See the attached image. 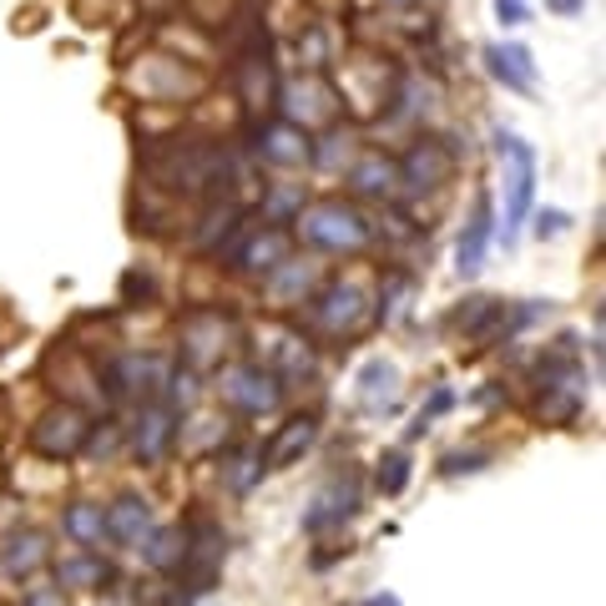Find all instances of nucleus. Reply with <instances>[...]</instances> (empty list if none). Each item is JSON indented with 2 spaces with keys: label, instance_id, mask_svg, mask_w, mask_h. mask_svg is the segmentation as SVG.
<instances>
[{
  "label": "nucleus",
  "instance_id": "f3484780",
  "mask_svg": "<svg viewBox=\"0 0 606 606\" xmlns=\"http://www.w3.org/2000/svg\"><path fill=\"white\" fill-rule=\"evenodd\" d=\"M46 561H51V546H46V536H40V531H15V536L0 546V571H5V576H15V581L36 576Z\"/></svg>",
  "mask_w": 606,
  "mask_h": 606
},
{
  "label": "nucleus",
  "instance_id": "a211bd4d",
  "mask_svg": "<svg viewBox=\"0 0 606 606\" xmlns=\"http://www.w3.org/2000/svg\"><path fill=\"white\" fill-rule=\"evenodd\" d=\"M147 531H152V505H147L142 496H121V501L106 511V536L117 540V546H127V551L142 546Z\"/></svg>",
  "mask_w": 606,
  "mask_h": 606
},
{
  "label": "nucleus",
  "instance_id": "bb28decb",
  "mask_svg": "<svg viewBox=\"0 0 606 606\" xmlns=\"http://www.w3.org/2000/svg\"><path fill=\"white\" fill-rule=\"evenodd\" d=\"M308 289H314V268L308 264H278L273 273H268V293H273V303H289V299H308Z\"/></svg>",
  "mask_w": 606,
  "mask_h": 606
},
{
  "label": "nucleus",
  "instance_id": "f8f14e48",
  "mask_svg": "<svg viewBox=\"0 0 606 606\" xmlns=\"http://www.w3.org/2000/svg\"><path fill=\"white\" fill-rule=\"evenodd\" d=\"M228 339H233V318L223 308H193L183 318V349L193 364H218Z\"/></svg>",
  "mask_w": 606,
  "mask_h": 606
},
{
  "label": "nucleus",
  "instance_id": "6ab92c4d",
  "mask_svg": "<svg viewBox=\"0 0 606 606\" xmlns=\"http://www.w3.org/2000/svg\"><path fill=\"white\" fill-rule=\"evenodd\" d=\"M56 586L106 592V586H117V571H112V561H102L96 551H77V556H67V561H56Z\"/></svg>",
  "mask_w": 606,
  "mask_h": 606
},
{
  "label": "nucleus",
  "instance_id": "cd10ccee",
  "mask_svg": "<svg viewBox=\"0 0 606 606\" xmlns=\"http://www.w3.org/2000/svg\"><path fill=\"white\" fill-rule=\"evenodd\" d=\"M237 218H243L237 202H212L208 218H202V228L193 233V243H198V248H223V233H233Z\"/></svg>",
  "mask_w": 606,
  "mask_h": 606
},
{
  "label": "nucleus",
  "instance_id": "b1692460",
  "mask_svg": "<svg viewBox=\"0 0 606 606\" xmlns=\"http://www.w3.org/2000/svg\"><path fill=\"white\" fill-rule=\"evenodd\" d=\"M61 531H67L77 546H96V540L106 536V515H102V505H92V501H77V505H67V515H61Z\"/></svg>",
  "mask_w": 606,
  "mask_h": 606
},
{
  "label": "nucleus",
  "instance_id": "f704fd0d",
  "mask_svg": "<svg viewBox=\"0 0 606 606\" xmlns=\"http://www.w3.org/2000/svg\"><path fill=\"white\" fill-rule=\"evenodd\" d=\"M81 450H92V455H117L121 450V424H92V435H86V445Z\"/></svg>",
  "mask_w": 606,
  "mask_h": 606
},
{
  "label": "nucleus",
  "instance_id": "aec40b11",
  "mask_svg": "<svg viewBox=\"0 0 606 606\" xmlns=\"http://www.w3.org/2000/svg\"><path fill=\"white\" fill-rule=\"evenodd\" d=\"M314 440H318V420H314V415H293V420L273 435V445L264 450V465H268V470H289V465L299 461Z\"/></svg>",
  "mask_w": 606,
  "mask_h": 606
},
{
  "label": "nucleus",
  "instance_id": "a19ab883",
  "mask_svg": "<svg viewBox=\"0 0 606 606\" xmlns=\"http://www.w3.org/2000/svg\"><path fill=\"white\" fill-rule=\"evenodd\" d=\"M359 606H405V602H399V596H395V592H374V596H370V602H359Z\"/></svg>",
  "mask_w": 606,
  "mask_h": 606
},
{
  "label": "nucleus",
  "instance_id": "c756f323",
  "mask_svg": "<svg viewBox=\"0 0 606 606\" xmlns=\"http://www.w3.org/2000/svg\"><path fill=\"white\" fill-rule=\"evenodd\" d=\"M540 415L556 424H571L581 415V395H576V384H551L546 395H540Z\"/></svg>",
  "mask_w": 606,
  "mask_h": 606
},
{
  "label": "nucleus",
  "instance_id": "2eb2a0df",
  "mask_svg": "<svg viewBox=\"0 0 606 606\" xmlns=\"http://www.w3.org/2000/svg\"><path fill=\"white\" fill-rule=\"evenodd\" d=\"M486 71L501 81L505 92H536V61H531V51L515 46V40L486 46Z\"/></svg>",
  "mask_w": 606,
  "mask_h": 606
},
{
  "label": "nucleus",
  "instance_id": "c9c22d12",
  "mask_svg": "<svg viewBox=\"0 0 606 606\" xmlns=\"http://www.w3.org/2000/svg\"><path fill=\"white\" fill-rule=\"evenodd\" d=\"M162 389H167V399H172V405H193V399H198V374H193V370L172 374V380L162 384Z\"/></svg>",
  "mask_w": 606,
  "mask_h": 606
},
{
  "label": "nucleus",
  "instance_id": "37998d69",
  "mask_svg": "<svg viewBox=\"0 0 606 606\" xmlns=\"http://www.w3.org/2000/svg\"><path fill=\"white\" fill-rule=\"evenodd\" d=\"M556 11H567V15H571V11H581V0H556Z\"/></svg>",
  "mask_w": 606,
  "mask_h": 606
},
{
  "label": "nucleus",
  "instance_id": "c85d7f7f",
  "mask_svg": "<svg viewBox=\"0 0 606 606\" xmlns=\"http://www.w3.org/2000/svg\"><path fill=\"white\" fill-rule=\"evenodd\" d=\"M303 183H283V187H273V193H268L264 198V223H293V218H299L303 212Z\"/></svg>",
  "mask_w": 606,
  "mask_h": 606
},
{
  "label": "nucleus",
  "instance_id": "4468645a",
  "mask_svg": "<svg viewBox=\"0 0 606 606\" xmlns=\"http://www.w3.org/2000/svg\"><path fill=\"white\" fill-rule=\"evenodd\" d=\"M490 237H496V208H490V193H480L470 223H465V233H461V248H455V268H461V278L480 273V264H486V253H490Z\"/></svg>",
  "mask_w": 606,
  "mask_h": 606
},
{
  "label": "nucleus",
  "instance_id": "6e6552de",
  "mask_svg": "<svg viewBox=\"0 0 606 606\" xmlns=\"http://www.w3.org/2000/svg\"><path fill=\"white\" fill-rule=\"evenodd\" d=\"M308 318H314L324 334H354L364 318H370V303L359 293V283H329V289H318L308 299Z\"/></svg>",
  "mask_w": 606,
  "mask_h": 606
},
{
  "label": "nucleus",
  "instance_id": "f257e3e1",
  "mask_svg": "<svg viewBox=\"0 0 606 606\" xmlns=\"http://www.w3.org/2000/svg\"><path fill=\"white\" fill-rule=\"evenodd\" d=\"M293 223H299L303 243L318 248V253H359V248H370L374 243V223L354 208V202H339V198L303 208Z\"/></svg>",
  "mask_w": 606,
  "mask_h": 606
},
{
  "label": "nucleus",
  "instance_id": "423d86ee",
  "mask_svg": "<svg viewBox=\"0 0 606 606\" xmlns=\"http://www.w3.org/2000/svg\"><path fill=\"white\" fill-rule=\"evenodd\" d=\"M86 435H92L86 415L71 409V405H61V409H51V415H40V420L31 424V450L46 455V461H71V455H81Z\"/></svg>",
  "mask_w": 606,
  "mask_h": 606
},
{
  "label": "nucleus",
  "instance_id": "7c9ffc66",
  "mask_svg": "<svg viewBox=\"0 0 606 606\" xmlns=\"http://www.w3.org/2000/svg\"><path fill=\"white\" fill-rule=\"evenodd\" d=\"M409 289H415V283H409V273H389V278H384V289H380V308H374V318H380V324H389V318H399V314H405Z\"/></svg>",
  "mask_w": 606,
  "mask_h": 606
},
{
  "label": "nucleus",
  "instance_id": "ddd939ff",
  "mask_svg": "<svg viewBox=\"0 0 606 606\" xmlns=\"http://www.w3.org/2000/svg\"><path fill=\"white\" fill-rule=\"evenodd\" d=\"M359 511V475H334L329 486L314 496V511L303 515V531H329V526H343L349 515Z\"/></svg>",
  "mask_w": 606,
  "mask_h": 606
},
{
  "label": "nucleus",
  "instance_id": "a878e982",
  "mask_svg": "<svg viewBox=\"0 0 606 606\" xmlns=\"http://www.w3.org/2000/svg\"><path fill=\"white\" fill-rule=\"evenodd\" d=\"M293 51H299V67L303 71H324L334 61V51H329V26H324V21H303L299 40H293Z\"/></svg>",
  "mask_w": 606,
  "mask_h": 606
},
{
  "label": "nucleus",
  "instance_id": "79ce46f5",
  "mask_svg": "<svg viewBox=\"0 0 606 606\" xmlns=\"http://www.w3.org/2000/svg\"><path fill=\"white\" fill-rule=\"evenodd\" d=\"M389 11H409V5H420V0H384Z\"/></svg>",
  "mask_w": 606,
  "mask_h": 606
},
{
  "label": "nucleus",
  "instance_id": "72a5a7b5",
  "mask_svg": "<svg viewBox=\"0 0 606 606\" xmlns=\"http://www.w3.org/2000/svg\"><path fill=\"white\" fill-rule=\"evenodd\" d=\"M445 409H455V389H435V395H430V405H420V415H415V424H409V435H424V430H430Z\"/></svg>",
  "mask_w": 606,
  "mask_h": 606
},
{
  "label": "nucleus",
  "instance_id": "9d476101",
  "mask_svg": "<svg viewBox=\"0 0 606 606\" xmlns=\"http://www.w3.org/2000/svg\"><path fill=\"white\" fill-rule=\"evenodd\" d=\"M253 152H258L268 167H303L308 152H314V142H308V127H299V121H289V117H273L253 132Z\"/></svg>",
  "mask_w": 606,
  "mask_h": 606
},
{
  "label": "nucleus",
  "instance_id": "f03ea898",
  "mask_svg": "<svg viewBox=\"0 0 606 606\" xmlns=\"http://www.w3.org/2000/svg\"><path fill=\"white\" fill-rule=\"evenodd\" d=\"M496 152H501V162H511V198H505V243H515V233H521V223L531 218V202H536V147L521 142L515 132H505V127H496Z\"/></svg>",
  "mask_w": 606,
  "mask_h": 606
},
{
  "label": "nucleus",
  "instance_id": "393cba45",
  "mask_svg": "<svg viewBox=\"0 0 606 606\" xmlns=\"http://www.w3.org/2000/svg\"><path fill=\"white\" fill-rule=\"evenodd\" d=\"M505 318H511V308H505L501 299H465L455 324H461L465 334H490V329H505Z\"/></svg>",
  "mask_w": 606,
  "mask_h": 606
},
{
  "label": "nucleus",
  "instance_id": "58836bf2",
  "mask_svg": "<svg viewBox=\"0 0 606 606\" xmlns=\"http://www.w3.org/2000/svg\"><path fill=\"white\" fill-rule=\"evenodd\" d=\"M21 606H67V596H61V586H31Z\"/></svg>",
  "mask_w": 606,
  "mask_h": 606
},
{
  "label": "nucleus",
  "instance_id": "412c9836",
  "mask_svg": "<svg viewBox=\"0 0 606 606\" xmlns=\"http://www.w3.org/2000/svg\"><path fill=\"white\" fill-rule=\"evenodd\" d=\"M349 187H354L359 198H389L399 187V172L384 152H364V158L349 167Z\"/></svg>",
  "mask_w": 606,
  "mask_h": 606
},
{
  "label": "nucleus",
  "instance_id": "ea45409f",
  "mask_svg": "<svg viewBox=\"0 0 606 606\" xmlns=\"http://www.w3.org/2000/svg\"><path fill=\"white\" fill-rule=\"evenodd\" d=\"M567 228H571V218H567V212H540V223H536V233L540 237H561V233H567Z\"/></svg>",
  "mask_w": 606,
  "mask_h": 606
},
{
  "label": "nucleus",
  "instance_id": "1a4fd4ad",
  "mask_svg": "<svg viewBox=\"0 0 606 606\" xmlns=\"http://www.w3.org/2000/svg\"><path fill=\"white\" fill-rule=\"evenodd\" d=\"M293 253V237L283 223H264V228H243L237 233V253H233V268H243V273H273L278 264H289Z\"/></svg>",
  "mask_w": 606,
  "mask_h": 606
},
{
  "label": "nucleus",
  "instance_id": "20e7f679",
  "mask_svg": "<svg viewBox=\"0 0 606 606\" xmlns=\"http://www.w3.org/2000/svg\"><path fill=\"white\" fill-rule=\"evenodd\" d=\"M455 162L461 158H455V147L445 137H415L409 152L395 162V172L409 193H435V187H445L455 177Z\"/></svg>",
  "mask_w": 606,
  "mask_h": 606
},
{
  "label": "nucleus",
  "instance_id": "7ed1b4c3",
  "mask_svg": "<svg viewBox=\"0 0 606 606\" xmlns=\"http://www.w3.org/2000/svg\"><path fill=\"white\" fill-rule=\"evenodd\" d=\"M218 399L237 415H248V420H264L283 405V380L264 364H233V370L218 374Z\"/></svg>",
  "mask_w": 606,
  "mask_h": 606
},
{
  "label": "nucleus",
  "instance_id": "2f4dec72",
  "mask_svg": "<svg viewBox=\"0 0 606 606\" xmlns=\"http://www.w3.org/2000/svg\"><path fill=\"white\" fill-rule=\"evenodd\" d=\"M490 465V450H455V455H445L440 461V475L445 480H455V475H480Z\"/></svg>",
  "mask_w": 606,
  "mask_h": 606
},
{
  "label": "nucleus",
  "instance_id": "5701e85b",
  "mask_svg": "<svg viewBox=\"0 0 606 606\" xmlns=\"http://www.w3.org/2000/svg\"><path fill=\"white\" fill-rule=\"evenodd\" d=\"M142 561L152 571H177L183 567V551H187V531L183 526H162V531H147V540L137 546Z\"/></svg>",
  "mask_w": 606,
  "mask_h": 606
},
{
  "label": "nucleus",
  "instance_id": "dca6fc26",
  "mask_svg": "<svg viewBox=\"0 0 606 606\" xmlns=\"http://www.w3.org/2000/svg\"><path fill=\"white\" fill-rule=\"evenodd\" d=\"M354 395H359V409H364V415H384V409H395L399 405V370L389 364V359H370V364L359 370Z\"/></svg>",
  "mask_w": 606,
  "mask_h": 606
},
{
  "label": "nucleus",
  "instance_id": "4c0bfd02",
  "mask_svg": "<svg viewBox=\"0 0 606 606\" xmlns=\"http://www.w3.org/2000/svg\"><path fill=\"white\" fill-rule=\"evenodd\" d=\"M137 293H142V303H147V299H152V293H158V283H152V278H147V273H137V268H132V273L121 278V303H132Z\"/></svg>",
  "mask_w": 606,
  "mask_h": 606
},
{
  "label": "nucleus",
  "instance_id": "473e14b6",
  "mask_svg": "<svg viewBox=\"0 0 606 606\" xmlns=\"http://www.w3.org/2000/svg\"><path fill=\"white\" fill-rule=\"evenodd\" d=\"M405 486H409V455L389 450V455L380 461V490H384V496H399Z\"/></svg>",
  "mask_w": 606,
  "mask_h": 606
},
{
  "label": "nucleus",
  "instance_id": "0eeeda50",
  "mask_svg": "<svg viewBox=\"0 0 606 606\" xmlns=\"http://www.w3.org/2000/svg\"><path fill=\"white\" fill-rule=\"evenodd\" d=\"M102 384L112 399H152L167 384V364L152 354H121L102 370Z\"/></svg>",
  "mask_w": 606,
  "mask_h": 606
},
{
  "label": "nucleus",
  "instance_id": "e433bc0d",
  "mask_svg": "<svg viewBox=\"0 0 606 606\" xmlns=\"http://www.w3.org/2000/svg\"><path fill=\"white\" fill-rule=\"evenodd\" d=\"M490 5H496L501 26H526L531 21V0H490Z\"/></svg>",
  "mask_w": 606,
  "mask_h": 606
},
{
  "label": "nucleus",
  "instance_id": "39448f33",
  "mask_svg": "<svg viewBox=\"0 0 606 606\" xmlns=\"http://www.w3.org/2000/svg\"><path fill=\"white\" fill-rule=\"evenodd\" d=\"M132 86L152 102H187V96L208 92V77L202 71H187L183 61H172V56H147L142 67L132 71Z\"/></svg>",
  "mask_w": 606,
  "mask_h": 606
},
{
  "label": "nucleus",
  "instance_id": "9b49d317",
  "mask_svg": "<svg viewBox=\"0 0 606 606\" xmlns=\"http://www.w3.org/2000/svg\"><path fill=\"white\" fill-rule=\"evenodd\" d=\"M177 440H183L177 409H172V405H152V399H147L142 415H137V424H132V455L142 465H158L162 455L177 445Z\"/></svg>",
  "mask_w": 606,
  "mask_h": 606
},
{
  "label": "nucleus",
  "instance_id": "4be33fe9",
  "mask_svg": "<svg viewBox=\"0 0 606 606\" xmlns=\"http://www.w3.org/2000/svg\"><path fill=\"white\" fill-rule=\"evenodd\" d=\"M264 470H268L264 450H253V445H237L218 461V480H223V490H233V496H248V490L264 480Z\"/></svg>",
  "mask_w": 606,
  "mask_h": 606
}]
</instances>
